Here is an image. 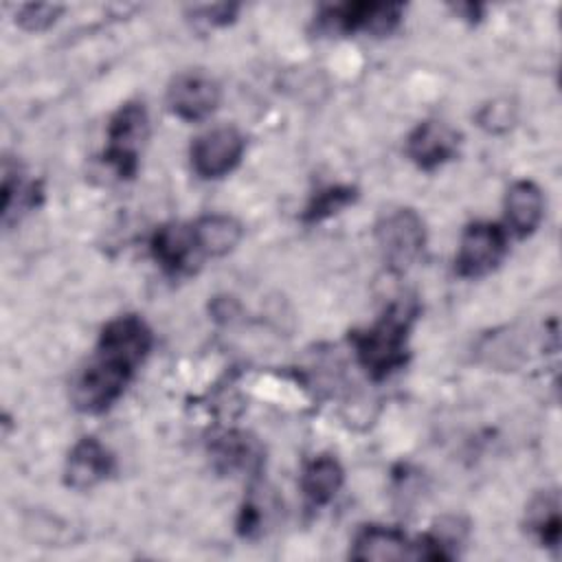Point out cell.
<instances>
[{
	"instance_id": "10",
	"label": "cell",
	"mask_w": 562,
	"mask_h": 562,
	"mask_svg": "<svg viewBox=\"0 0 562 562\" xmlns=\"http://www.w3.org/2000/svg\"><path fill=\"white\" fill-rule=\"evenodd\" d=\"M151 342L154 336L147 323L136 314H125L116 316L101 329L97 351L116 356L136 369L147 358Z\"/></svg>"
},
{
	"instance_id": "16",
	"label": "cell",
	"mask_w": 562,
	"mask_h": 562,
	"mask_svg": "<svg viewBox=\"0 0 562 562\" xmlns=\"http://www.w3.org/2000/svg\"><path fill=\"white\" fill-rule=\"evenodd\" d=\"M195 252L200 257H224L228 255L241 239V224L224 213L202 215L191 224Z\"/></svg>"
},
{
	"instance_id": "5",
	"label": "cell",
	"mask_w": 562,
	"mask_h": 562,
	"mask_svg": "<svg viewBox=\"0 0 562 562\" xmlns=\"http://www.w3.org/2000/svg\"><path fill=\"white\" fill-rule=\"evenodd\" d=\"M507 255V228L496 222L468 224L459 239L454 270L463 279L490 274Z\"/></svg>"
},
{
	"instance_id": "17",
	"label": "cell",
	"mask_w": 562,
	"mask_h": 562,
	"mask_svg": "<svg viewBox=\"0 0 562 562\" xmlns=\"http://www.w3.org/2000/svg\"><path fill=\"white\" fill-rule=\"evenodd\" d=\"M342 481H345V472L338 459L329 454H318L303 465L301 492L312 507H323L338 494V490L342 487Z\"/></svg>"
},
{
	"instance_id": "1",
	"label": "cell",
	"mask_w": 562,
	"mask_h": 562,
	"mask_svg": "<svg viewBox=\"0 0 562 562\" xmlns=\"http://www.w3.org/2000/svg\"><path fill=\"white\" fill-rule=\"evenodd\" d=\"M415 312L408 303H395L371 327L351 331L349 340L356 358L373 380H384L406 364L408 329Z\"/></svg>"
},
{
	"instance_id": "24",
	"label": "cell",
	"mask_w": 562,
	"mask_h": 562,
	"mask_svg": "<svg viewBox=\"0 0 562 562\" xmlns=\"http://www.w3.org/2000/svg\"><path fill=\"white\" fill-rule=\"evenodd\" d=\"M452 9H454V13L463 15V18H465V20H470V22L479 20V11H481V7H479V4H454Z\"/></svg>"
},
{
	"instance_id": "7",
	"label": "cell",
	"mask_w": 562,
	"mask_h": 562,
	"mask_svg": "<svg viewBox=\"0 0 562 562\" xmlns=\"http://www.w3.org/2000/svg\"><path fill=\"white\" fill-rule=\"evenodd\" d=\"M244 149L246 140L237 127H213L193 140L191 167L200 178L217 180L239 165Z\"/></svg>"
},
{
	"instance_id": "2",
	"label": "cell",
	"mask_w": 562,
	"mask_h": 562,
	"mask_svg": "<svg viewBox=\"0 0 562 562\" xmlns=\"http://www.w3.org/2000/svg\"><path fill=\"white\" fill-rule=\"evenodd\" d=\"M134 367L110 356L97 351L94 360L81 369L72 384V402L81 413H103L108 411L125 391L127 382L134 375Z\"/></svg>"
},
{
	"instance_id": "18",
	"label": "cell",
	"mask_w": 562,
	"mask_h": 562,
	"mask_svg": "<svg viewBox=\"0 0 562 562\" xmlns=\"http://www.w3.org/2000/svg\"><path fill=\"white\" fill-rule=\"evenodd\" d=\"M527 527L542 547L555 549L560 544V503L555 492H542L529 503Z\"/></svg>"
},
{
	"instance_id": "6",
	"label": "cell",
	"mask_w": 562,
	"mask_h": 562,
	"mask_svg": "<svg viewBox=\"0 0 562 562\" xmlns=\"http://www.w3.org/2000/svg\"><path fill=\"white\" fill-rule=\"evenodd\" d=\"M402 4L386 2H345L325 7L318 15V22L325 31L336 33H356L364 31L371 35H389L397 29L402 20Z\"/></svg>"
},
{
	"instance_id": "20",
	"label": "cell",
	"mask_w": 562,
	"mask_h": 562,
	"mask_svg": "<svg viewBox=\"0 0 562 562\" xmlns=\"http://www.w3.org/2000/svg\"><path fill=\"white\" fill-rule=\"evenodd\" d=\"M61 11H64L61 4H46V2L24 4L18 9L15 22L29 33H40V31H46L48 26H53Z\"/></svg>"
},
{
	"instance_id": "23",
	"label": "cell",
	"mask_w": 562,
	"mask_h": 562,
	"mask_svg": "<svg viewBox=\"0 0 562 562\" xmlns=\"http://www.w3.org/2000/svg\"><path fill=\"white\" fill-rule=\"evenodd\" d=\"M237 531L244 538H252L257 533L263 531V516H261V505L255 503L252 498H248L241 509H239V518H237Z\"/></svg>"
},
{
	"instance_id": "12",
	"label": "cell",
	"mask_w": 562,
	"mask_h": 562,
	"mask_svg": "<svg viewBox=\"0 0 562 562\" xmlns=\"http://www.w3.org/2000/svg\"><path fill=\"white\" fill-rule=\"evenodd\" d=\"M349 558L353 560H413V542L395 527L364 525L353 542Z\"/></svg>"
},
{
	"instance_id": "14",
	"label": "cell",
	"mask_w": 562,
	"mask_h": 562,
	"mask_svg": "<svg viewBox=\"0 0 562 562\" xmlns=\"http://www.w3.org/2000/svg\"><path fill=\"white\" fill-rule=\"evenodd\" d=\"M507 231L518 237L531 235L544 217V195L533 180H516L505 193Z\"/></svg>"
},
{
	"instance_id": "11",
	"label": "cell",
	"mask_w": 562,
	"mask_h": 562,
	"mask_svg": "<svg viewBox=\"0 0 562 562\" xmlns=\"http://www.w3.org/2000/svg\"><path fill=\"white\" fill-rule=\"evenodd\" d=\"M114 472L112 452L94 437L79 439L68 452L64 468V483L72 490H90Z\"/></svg>"
},
{
	"instance_id": "4",
	"label": "cell",
	"mask_w": 562,
	"mask_h": 562,
	"mask_svg": "<svg viewBox=\"0 0 562 562\" xmlns=\"http://www.w3.org/2000/svg\"><path fill=\"white\" fill-rule=\"evenodd\" d=\"M149 132V119L143 103L121 105L108 125V149L103 160L119 178H132L138 169V149Z\"/></svg>"
},
{
	"instance_id": "19",
	"label": "cell",
	"mask_w": 562,
	"mask_h": 562,
	"mask_svg": "<svg viewBox=\"0 0 562 562\" xmlns=\"http://www.w3.org/2000/svg\"><path fill=\"white\" fill-rule=\"evenodd\" d=\"M356 198H358L356 187H351V184H329V187L316 191L310 198L307 206L303 209V222H307V224L323 222V220L336 215L338 211H342L345 206H349Z\"/></svg>"
},
{
	"instance_id": "8",
	"label": "cell",
	"mask_w": 562,
	"mask_h": 562,
	"mask_svg": "<svg viewBox=\"0 0 562 562\" xmlns=\"http://www.w3.org/2000/svg\"><path fill=\"white\" fill-rule=\"evenodd\" d=\"M222 99V90L213 77L202 70L180 72L167 90L169 110L189 123L204 121L211 116Z\"/></svg>"
},
{
	"instance_id": "21",
	"label": "cell",
	"mask_w": 562,
	"mask_h": 562,
	"mask_svg": "<svg viewBox=\"0 0 562 562\" xmlns=\"http://www.w3.org/2000/svg\"><path fill=\"white\" fill-rule=\"evenodd\" d=\"M476 121L483 130L492 134L507 132L514 123V105L507 99H496L481 108V112L476 114Z\"/></svg>"
},
{
	"instance_id": "13",
	"label": "cell",
	"mask_w": 562,
	"mask_h": 562,
	"mask_svg": "<svg viewBox=\"0 0 562 562\" xmlns=\"http://www.w3.org/2000/svg\"><path fill=\"white\" fill-rule=\"evenodd\" d=\"M211 454L222 472H246L259 474L263 465V448L261 443L241 430H228L220 435L211 443Z\"/></svg>"
},
{
	"instance_id": "9",
	"label": "cell",
	"mask_w": 562,
	"mask_h": 562,
	"mask_svg": "<svg viewBox=\"0 0 562 562\" xmlns=\"http://www.w3.org/2000/svg\"><path fill=\"white\" fill-rule=\"evenodd\" d=\"M461 134L441 121L419 123L406 138V156L424 171H432L457 158Z\"/></svg>"
},
{
	"instance_id": "3",
	"label": "cell",
	"mask_w": 562,
	"mask_h": 562,
	"mask_svg": "<svg viewBox=\"0 0 562 562\" xmlns=\"http://www.w3.org/2000/svg\"><path fill=\"white\" fill-rule=\"evenodd\" d=\"M375 244L393 272H404L424 252V220L413 209H395L375 224Z\"/></svg>"
},
{
	"instance_id": "15",
	"label": "cell",
	"mask_w": 562,
	"mask_h": 562,
	"mask_svg": "<svg viewBox=\"0 0 562 562\" xmlns=\"http://www.w3.org/2000/svg\"><path fill=\"white\" fill-rule=\"evenodd\" d=\"M149 248L154 259L167 274H180L189 270L191 259L198 255L191 226L176 222L158 226L149 239Z\"/></svg>"
},
{
	"instance_id": "22",
	"label": "cell",
	"mask_w": 562,
	"mask_h": 562,
	"mask_svg": "<svg viewBox=\"0 0 562 562\" xmlns=\"http://www.w3.org/2000/svg\"><path fill=\"white\" fill-rule=\"evenodd\" d=\"M239 7L237 4H204V7H193L191 13L195 20H202L211 26H226L228 22L235 20Z\"/></svg>"
}]
</instances>
